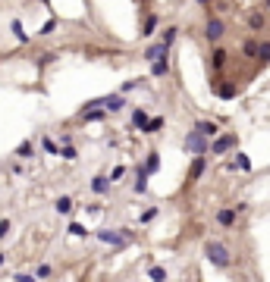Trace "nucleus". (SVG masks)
<instances>
[{"instance_id":"1","label":"nucleus","mask_w":270,"mask_h":282,"mask_svg":"<svg viewBox=\"0 0 270 282\" xmlns=\"http://www.w3.org/2000/svg\"><path fill=\"white\" fill-rule=\"evenodd\" d=\"M204 257L210 264H214L217 270H229L232 266V254H229V248L223 242H207L204 244Z\"/></svg>"},{"instance_id":"2","label":"nucleus","mask_w":270,"mask_h":282,"mask_svg":"<svg viewBox=\"0 0 270 282\" xmlns=\"http://www.w3.org/2000/svg\"><path fill=\"white\" fill-rule=\"evenodd\" d=\"M95 238L104 242V244H110V248L116 251H123L129 242H132V232L129 229H95Z\"/></svg>"},{"instance_id":"3","label":"nucleus","mask_w":270,"mask_h":282,"mask_svg":"<svg viewBox=\"0 0 270 282\" xmlns=\"http://www.w3.org/2000/svg\"><path fill=\"white\" fill-rule=\"evenodd\" d=\"M182 144H185V150H189L192 157H207V154H210V141H207L204 135H198L195 128H192L189 135H185V141H182Z\"/></svg>"},{"instance_id":"4","label":"nucleus","mask_w":270,"mask_h":282,"mask_svg":"<svg viewBox=\"0 0 270 282\" xmlns=\"http://www.w3.org/2000/svg\"><path fill=\"white\" fill-rule=\"evenodd\" d=\"M223 34H226V22H223L220 16H210V19H207V26H204V38H207L210 44H217Z\"/></svg>"},{"instance_id":"5","label":"nucleus","mask_w":270,"mask_h":282,"mask_svg":"<svg viewBox=\"0 0 270 282\" xmlns=\"http://www.w3.org/2000/svg\"><path fill=\"white\" fill-rule=\"evenodd\" d=\"M236 144H239V138H236V135H223V138H214V141H210V154H214V157H223L226 150H232Z\"/></svg>"},{"instance_id":"6","label":"nucleus","mask_w":270,"mask_h":282,"mask_svg":"<svg viewBox=\"0 0 270 282\" xmlns=\"http://www.w3.org/2000/svg\"><path fill=\"white\" fill-rule=\"evenodd\" d=\"M163 56H170V47H167V44L154 41V44L145 47V60H148V63H157V60H163Z\"/></svg>"},{"instance_id":"7","label":"nucleus","mask_w":270,"mask_h":282,"mask_svg":"<svg viewBox=\"0 0 270 282\" xmlns=\"http://www.w3.org/2000/svg\"><path fill=\"white\" fill-rule=\"evenodd\" d=\"M236 207H220L217 210V226H223V229H232L236 226Z\"/></svg>"},{"instance_id":"8","label":"nucleus","mask_w":270,"mask_h":282,"mask_svg":"<svg viewBox=\"0 0 270 282\" xmlns=\"http://www.w3.org/2000/svg\"><path fill=\"white\" fill-rule=\"evenodd\" d=\"M226 63H229V54L223 50V47H214V50H210V69H214V72H223Z\"/></svg>"},{"instance_id":"9","label":"nucleus","mask_w":270,"mask_h":282,"mask_svg":"<svg viewBox=\"0 0 270 282\" xmlns=\"http://www.w3.org/2000/svg\"><path fill=\"white\" fill-rule=\"evenodd\" d=\"M195 132H198V135H204L207 141H214L220 128H217V122H210V120H201V122H195Z\"/></svg>"},{"instance_id":"10","label":"nucleus","mask_w":270,"mask_h":282,"mask_svg":"<svg viewBox=\"0 0 270 282\" xmlns=\"http://www.w3.org/2000/svg\"><path fill=\"white\" fill-rule=\"evenodd\" d=\"M204 170H207V157H195L189 166V182H198L204 176Z\"/></svg>"},{"instance_id":"11","label":"nucleus","mask_w":270,"mask_h":282,"mask_svg":"<svg viewBox=\"0 0 270 282\" xmlns=\"http://www.w3.org/2000/svg\"><path fill=\"white\" fill-rule=\"evenodd\" d=\"M123 107H126L123 94H110V98H104V110H107V113H120Z\"/></svg>"},{"instance_id":"12","label":"nucleus","mask_w":270,"mask_h":282,"mask_svg":"<svg viewBox=\"0 0 270 282\" xmlns=\"http://www.w3.org/2000/svg\"><path fill=\"white\" fill-rule=\"evenodd\" d=\"M110 185H113V182H110V176H95V179H91V192L101 198V194H107V192H110Z\"/></svg>"},{"instance_id":"13","label":"nucleus","mask_w":270,"mask_h":282,"mask_svg":"<svg viewBox=\"0 0 270 282\" xmlns=\"http://www.w3.org/2000/svg\"><path fill=\"white\" fill-rule=\"evenodd\" d=\"M214 94H217L220 100H232V98L239 94V88L232 85V82H226V85H214Z\"/></svg>"},{"instance_id":"14","label":"nucleus","mask_w":270,"mask_h":282,"mask_svg":"<svg viewBox=\"0 0 270 282\" xmlns=\"http://www.w3.org/2000/svg\"><path fill=\"white\" fill-rule=\"evenodd\" d=\"M248 28H251V32H264V28H267V16L261 13V10L248 13Z\"/></svg>"},{"instance_id":"15","label":"nucleus","mask_w":270,"mask_h":282,"mask_svg":"<svg viewBox=\"0 0 270 282\" xmlns=\"http://www.w3.org/2000/svg\"><path fill=\"white\" fill-rule=\"evenodd\" d=\"M145 192H148V170L135 166V194H145Z\"/></svg>"},{"instance_id":"16","label":"nucleus","mask_w":270,"mask_h":282,"mask_svg":"<svg viewBox=\"0 0 270 282\" xmlns=\"http://www.w3.org/2000/svg\"><path fill=\"white\" fill-rule=\"evenodd\" d=\"M257 47H261V41H257V38H245L242 41V54L248 56V60H257Z\"/></svg>"},{"instance_id":"17","label":"nucleus","mask_w":270,"mask_h":282,"mask_svg":"<svg viewBox=\"0 0 270 282\" xmlns=\"http://www.w3.org/2000/svg\"><path fill=\"white\" fill-rule=\"evenodd\" d=\"M10 32H13V38H16L19 44H29V41H32L29 34H26V28H22V22H19V19H13V22H10Z\"/></svg>"},{"instance_id":"18","label":"nucleus","mask_w":270,"mask_h":282,"mask_svg":"<svg viewBox=\"0 0 270 282\" xmlns=\"http://www.w3.org/2000/svg\"><path fill=\"white\" fill-rule=\"evenodd\" d=\"M73 210H76V204H73V198H57V214H60V216H69V214H73Z\"/></svg>"},{"instance_id":"19","label":"nucleus","mask_w":270,"mask_h":282,"mask_svg":"<svg viewBox=\"0 0 270 282\" xmlns=\"http://www.w3.org/2000/svg\"><path fill=\"white\" fill-rule=\"evenodd\" d=\"M170 72V56H163V60L151 63V76H167Z\"/></svg>"},{"instance_id":"20","label":"nucleus","mask_w":270,"mask_h":282,"mask_svg":"<svg viewBox=\"0 0 270 282\" xmlns=\"http://www.w3.org/2000/svg\"><path fill=\"white\" fill-rule=\"evenodd\" d=\"M148 122H151V120H148V113H145V110H132V126H135V128H142V132H145Z\"/></svg>"},{"instance_id":"21","label":"nucleus","mask_w":270,"mask_h":282,"mask_svg":"<svg viewBox=\"0 0 270 282\" xmlns=\"http://www.w3.org/2000/svg\"><path fill=\"white\" fill-rule=\"evenodd\" d=\"M179 38V28L176 26H170V28H163V34H160V44H167V47H173V41Z\"/></svg>"},{"instance_id":"22","label":"nucleus","mask_w":270,"mask_h":282,"mask_svg":"<svg viewBox=\"0 0 270 282\" xmlns=\"http://www.w3.org/2000/svg\"><path fill=\"white\" fill-rule=\"evenodd\" d=\"M142 166L148 170V176H154V172L160 170V154H148V160L142 163Z\"/></svg>"},{"instance_id":"23","label":"nucleus","mask_w":270,"mask_h":282,"mask_svg":"<svg viewBox=\"0 0 270 282\" xmlns=\"http://www.w3.org/2000/svg\"><path fill=\"white\" fill-rule=\"evenodd\" d=\"M73 238H88V229L82 226V222H69V229H66Z\"/></svg>"},{"instance_id":"24","label":"nucleus","mask_w":270,"mask_h":282,"mask_svg":"<svg viewBox=\"0 0 270 282\" xmlns=\"http://www.w3.org/2000/svg\"><path fill=\"white\" fill-rule=\"evenodd\" d=\"M16 157H22V160H29V157H35V148H32V141H22V144L16 148Z\"/></svg>"},{"instance_id":"25","label":"nucleus","mask_w":270,"mask_h":282,"mask_svg":"<svg viewBox=\"0 0 270 282\" xmlns=\"http://www.w3.org/2000/svg\"><path fill=\"white\" fill-rule=\"evenodd\" d=\"M148 279L151 282H167V270H163V266H151L148 270Z\"/></svg>"},{"instance_id":"26","label":"nucleus","mask_w":270,"mask_h":282,"mask_svg":"<svg viewBox=\"0 0 270 282\" xmlns=\"http://www.w3.org/2000/svg\"><path fill=\"white\" fill-rule=\"evenodd\" d=\"M157 214H160L157 207H148V210H142V216H138V222H142V226H148V222H154V220H157Z\"/></svg>"},{"instance_id":"27","label":"nucleus","mask_w":270,"mask_h":282,"mask_svg":"<svg viewBox=\"0 0 270 282\" xmlns=\"http://www.w3.org/2000/svg\"><path fill=\"white\" fill-rule=\"evenodd\" d=\"M257 63H270V41H261V47H257Z\"/></svg>"},{"instance_id":"28","label":"nucleus","mask_w":270,"mask_h":282,"mask_svg":"<svg viewBox=\"0 0 270 282\" xmlns=\"http://www.w3.org/2000/svg\"><path fill=\"white\" fill-rule=\"evenodd\" d=\"M41 148H44V150H48V154H54V157H60V144H57V141H51L48 135H44V138H41Z\"/></svg>"},{"instance_id":"29","label":"nucleus","mask_w":270,"mask_h":282,"mask_svg":"<svg viewBox=\"0 0 270 282\" xmlns=\"http://www.w3.org/2000/svg\"><path fill=\"white\" fill-rule=\"evenodd\" d=\"M157 22H160L157 16H148V19H145V26H142V34H145V38H151V34H154V28H157Z\"/></svg>"},{"instance_id":"30","label":"nucleus","mask_w":270,"mask_h":282,"mask_svg":"<svg viewBox=\"0 0 270 282\" xmlns=\"http://www.w3.org/2000/svg\"><path fill=\"white\" fill-rule=\"evenodd\" d=\"M54 276V266L51 264H41L38 270H35V279H51Z\"/></svg>"},{"instance_id":"31","label":"nucleus","mask_w":270,"mask_h":282,"mask_svg":"<svg viewBox=\"0 0 270 282\" xmlns=\"http://www.w3.org/2000/svg\"><path fill=\"white\" fill-rule=\"evenodd\" d=\"M160 128H163V116H154V120L148 122V128H145V132H148V135H154V132H160Z\"/></svg>"},{"instance_id":"32","label":"nucleus","mask_w":270,"mask_h":282,"mask_svg":"<svg viewBox=\"0 0 270 282\" xmlns=\"http://www.w3.org/2000/svg\"><path fill=\"white\" fill-rule=\"evenodd\" d=\"M60 157H63V160H76V157H79L76 144H66V148H60Z\"/></svg>"},{"instance_id":"33","label":"nucleus","mask_w":270,"mask_h":282,"mask_svg":"<svg viewBox=\"0 0 270 282\" xmlns=\"http://www.w3.org/2000/svg\"><path fill=\"white\" fill-rule=\"evenodd\" d=\"M54 32H57V19L51 16V19H48V22H44V26H41V32H38V34H44V38H48V34H54Z\"/></svg>"},{"instance_id":"34","label":"nucleus","mask_w":270,"mask_h":282,"mask_svg":"<svg viewBox=\"0 0 270 282\" xmlns=\"http://www.w3.org/2000/svg\"><path fill=\"white\" fill-rule=\"evenodd\" d=\"M236 166H239V170H245V172H248V170H251V160H248V157H245V154H236Z\"/></svg>"},{"instance_id":"35","label":"nucleus","mask_w":270,"mask_h":282,"mask_svg":"<svg viewBox=\"0 0 270 282\" xmlns=\"http://www.w3.org/2000/svg\"><path fill=\"white\" fill-rule=\"evenodd\" d=\"M10 229H13V222H10V220H0V242L10 235Z\"/></svg>"},{"instance_id":"36","label":"nucleus","mask_w":270,"mask_h":282,"mask_svg":"<svg viewBox=\"0 0 270 282\" xmlns=\"http://www.w3.org/2000/svg\"><path fill=\"white\" fill-rule=\"evenodd\" d=\"M126 176V166H113V172H110V182H120Z\"/></svg>"},{"instance_id":"37","label":"nucleus","mask_w":270,"mask_h":282,"mask_svg":"<svg viewBox=\"0 0 270 282\" xmlns=\"http://www.w3.org/2000/svg\"><path fill=\"white\" fill-rule=\"evenodd\" d=\"M66 144H73V135H69V132H66V135H60V148H66Z\"/></svg>"},{"instance_id":"38","label":"nucleus","mask_w":270,"mask_h":282,"mask_svg":"<svg viewBox=\"0 0 270 282\" xmlns=\"http://www.w3.org/2000/svg\"><path fill=\"white\" fill-rule=\"evenodd\" d=\"M16 282H41V279H35V276H22V273H19V276H16Z\"/></svg>"},{"instance_id":"39","label":"nucleus","mask_w":270,"mask_h":282,"mask_svg":"<svg viewBox=\"0 0 270 282\" xmlns=\"http://www.w3.org/2000/svg\"><path fill=\"white\" fill-rule=\"evenodd\" d=\"M4 264H7V254H4V251H0V266H4Z\"/></svg>"},{"instance_id":"40","label":"nucleus","mask_w":270,"mask_h":282,"mask_svg":"<svg viewBox=\"0 0 270 282\" xmlns=\"http://www.w3.org/2000/svg\"><path fill=\"white\" fill-rule=\"evenodd\" d=\"M198 6H210V0H198Z\"/></svg>"},{"instance_id":"41","label":"nucleus","mask_w":270,"mask_h":282,"mask_svg":"<svg viewBox=\"0 0 270 282\" xmlns=\"http://www.w3.org/2000/svg\"><path fill=\"white\" fill-rule=\"evenodd\" d=\"M264 6H267V10H270V0H264Z\"/></svg>"}]
</instances>
